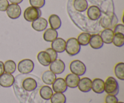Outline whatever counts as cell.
Masks as SVG:
<instances>
[{"label": "cell", "mask_w": 124, "mask_h": 103, "mask_svg": "<svg viewBox=\"0 0 124 103\" xmlns=\"http://www.w3.org/2000/svg\"><path fill=\"white\" fill-rule=\"evenodd\" d=\"M4 71L6 73L13 74L16 70V64L13 60H7L6 62L4 63Z\"/></svg>", "instance_id": "4316f807"}, {"label": "cell", "mask_w": 124, "mask_h": 103, "mask_svg": "<svg viewBox=\"0 0 124 103\" xmlns=\"http://www.w3.org/2000/svg\"><path fill=\"white\" fill-rule=\"evenodd\" d=\"M115 76L120 80H124V63L119 62L116 64L114 68Z\"/></svg>", "instance_id": "484cf974"}, {"label": "cell", "mask_w": 124, "mask_h": 103, "mask_svg": "<svg viewBox=\"0 0 124 103\" xmlns=\"http://www.w3.org/2000/svg\"><path fill=\"white\" fill-rule=\"evenodd\" d=\"M48 22L51 28L54 30H58L61 28L62 25L61 19L58 15L56 14H51L48 18Z\"/></svg>", "instance_id": "cb8c5ba5"}, {"label": "cell", "mask_w": 124, "mask_h": 103, "mask_svg": "<svg viewBox=\"0 0 124 103\" xmlns=\"http://www.w3.org/2000/svg\"><path fill=\"white\" fill-rule=\"evenodd\" d=\"M42 14L40 8L30 6L28 7L24 12V18L27 22H32L36 19L41 17Z\"/></svg>", "instance_id": "5b68a950"}, {"label": "cell", "mask_w": 124, "mask_h": 103, "mask_svg": "<svg viewBox=\"0 0 124 103\" xmlns=\"http://www.w3.org/2000/svg\"><path fill=\"white\" fill-rule=\"evenodd\" d=\"M50 70L54 74L60 75L64 72L65 69V64L61 59H56L50 64Z\"/></svg>", "instance_id": "52a82bcc"}, {"label": "cell", "mask_w": 124, "mask_h": 103, "mask_svg": "<svg viewBox=\"0 0 124 103\" xmlns=\"http://www.w3.org/2000/svg\"><path fill=\"white\" fill-rule=\"evenodd\" d=\"M35 68L34 62L29 59L21 60L18 64V71L22 74H29L32 72Z\"/></svg>", "instance_id": "277c9868"}, {"label": "cell", "mask_w": 124, "mask_h": 103, "mask_svg": "<svg viewBox=\"0 0 124 103\" xmlns=\"http://www.w3.org/2000/svg\"><path fill=\"white\" fill-rule=\"evenodd\" d=\"M118 19L115 14L105 16L101 19V25L104 29L113 28L117 24Z\"/></svg>", "instance_id": "8992f818"}, {"label": "cell", "mask_w": 124, "mask_h": 103, "mask_svg": "<svg viewBox=\"0 0 124 103\" xmlns=\"http://www.w3.org/2000/svg\"><path fill=\"white\" fill-rule=\"evenodd\" d=\"M105 103H117L119 102V100L115 95L107 94L105 98Z\"/></svg>", "instance_id": "d6a6232c"}, {"label": "cell", "mask_w": 124, "mask_h": 103, "mask_svg": "<svg viewBox=\"0 0 124 103\" xmlns=\"http://www.w3.org/2000/svg\"><path fill=\"white\" fill-rule=\"evenodd\" d=\"M87 16L90 20L97 21L101 16V11L96 6H92L87 8Z\"/></svg>", "instance_id": "e0dca14e"}, {"label": "cell", "mask_w": 124, "mask_h": 103, "mask_svg": "<svg viewBox=\"0 0 124 103\" xmlns=\"http://www.w3.org/2000/svg\"><path fill=\"white\" fill-rule=\"evenodd\" d=\"M89 45L94 49H99L104 46V42L99 34L91 35Z\"/></svg>", "instance_id": "ac0fdd59"}, {"label": "cell", "mask_w": 124, "mask_h": 103, "mask_svg": "<svg viewBox=\"0 0 124 103\" xmlns=\"http://www.w3.org/2000/svg\"><path fill=\"white\" fill-rule=\"evenodd\" d=\"M79 80V76H76L73 73L67 74L65 78V81L67 86L68 88H70L71 89H75V88H78Z\"/></svg>", "instance_id": "9a60e30c"}, {"label": "cell", "mask_w": 124, "mask_h": 103, "mask_svg": "<svg viewBox=\"0 0 124 103\" xmlns=\"http://www.w3.org/2000/svg\"><path fill=\"white\" fill-rule=\"evenodd\" d=\"M100 36L101 37L104 43L111 44V43H113V40L115 33H114L112 29L106 28L104 29L103 31H102V32L101 33Z\"/></svg>", "instance_id": "d6986e66"}, {"label": "cell", "mask_w": 124, "mask_h": 103, "mask_svg": "<svg viewBox=\"0 0 124 103\" xmlns=\"http://www.w3.org/2000/svg\"><path fill=\"white\" fill-rule=\"evenodd\" d=\"M5 72L4 71V63L2 61H0V76L3 74Z\"/></svg>", "instance_id": "d590c367"}, {"label": "cell", "mask_w": 124, "mask_h": 103, "mask_svg": "<svg viewBox=\"0 0 124 103\" xmlns=\"http://www.w3.org/2000/svg\"><path fill=\"white\" fill-rule=\"evenodd\" d=\"M30 6L36 7L38 8H41L44 6L46 4V0H29Z\"/></svg>", "instance_id": "4dcf8cb0"}, {"label": "cell", "mask_w": 124, "mask_h": 103, "mask_svg": "<svg viewBox=\"0 0 124 103\" xmlns=\"http://www.w3.org/2000/svg\"><path fill=\"white\" fill-rule=\"evenodd\" d=\"M91 34L88 33L83 32L79 34L78 37V41L81 46H87L89 45Z\"/></svg>", "instance_id": "83f0119b"}, {"label": "cell", "mask_w": 124, "mask_h": 103, "mask_svg": "<svg viewBox=\"0 0 124 103\" xmlns=\"http://www.w3.org/2000/svg\"><path fill=\"white\" fill-rule=\"evenodd\" d=\"M50 100L51 103H66L67 98L64 93L55 92Z\"/></svg>", "instance_id": "f1b7e54d"}, {"label": "cell", "mask_w": 124, "mask_h": 103, "mask_svg": "<svg viewBox=\"0 0 124 103\" xmlns=\"http://www.w3.org/2000/svg\"><path fill=\"white\" fill-rule=\"evenodd\" d=\"M117 103H124V102H122V101H121V102H118Z\"/></svg>", "instance_id": "74e56055"}, {"label": "cell", "mask_w": 124, "mask_h": 103, "mask_svg": "<svg viewBox=\"0 0 124 103\" xmlns=\"http://www.w3.org/2000/svg\"><path fill=\"white\" fill-rule=\"evenodd\" d=\"M53 94V89L48 85L42 86L39 90V95L43 100L48 101Z\"/></svg>", "instance_id": "7402d4cb"}, {"label": "cell", "mask_w": 124, "mask_h": 103, "mask_svg": "<svg viewBox=\"0 0 124 103\" xmlns=\"http://www.w3.org/2000/svg\"><path fill=\"white\" fill-rule=\"evenodd\" d=\"M92 80L90 78L88 77H83L80 78L78 88L82 92L87 93L92 90Z\"/></svg>", "instance_id": "7c38bea8"}, {"label": "cell", "mask_w": 124, "mask_h": 103, "mask_svg": "<svg viewBox=\"0 0 124 103\" xmlns=\"http://www.w3.org/2000/svg\"><path fill=\"white\" fill-rule=\"evenodd\" d=\"M66 41L61 37H57L55 40L52 42L51 47L58 53H62L65 51Z\"/></svg>", "instance_id": "5bb4252c"}, {"label": "cell", "mask_w": 124, "mask_h": 103, "mask_svg": "<svg viewBox=\"0 0 124 103\" xmlns=\"http://www.w3.org/2000/svg\"><path fill=\"white\" fill-rule=\"evenodd\" d=\"M56 75L54 74L50 70H47L45 71L42 74V77H41L42 82L48 86L52 85L54 80L56 79Z\"/></svg>", "instance_id": "ffe728a7"}, {"label": "cell", "mask_w": 124, "mask_h": 103, "mask_svg": "<svg viewBox=\"0 0 124 103\" xmlns=\"http://www.w3.org/2000/svg\"><path fill=\"white\" fill-rule=\"evenodd\" d=\"M6 12L8 18L12 19H16L19 18L22 13L20 6L19 4H9Z\"/></svg>", "instance_id": "ba28073f"}, {"label": "cell", "mask_w": 124, "mask_h": 103, "mask_svg": "<svg viewBox=\"0 0 124 103\" xmlns=\"http://www.w3.org/2000/svg\"><path fill=\"white\" fill-rule=\"evenodd\" d=\"M9 4L8 0H0V12H6Z\"/></svg>", "instance_id": "e575fe53"}, {"label": "cell", "mask_w": 124, "mask_h": 103, "mask_svg": "<svg viewBox=\"0 0 124 103\" xmlns=\"http://www.w3.org/2000/svg\"><path fill=\"white\" fill-rule=\"evenodd\" d=\"M104 86L105 82L101 78H94L92 81V90L96 94H103L104 92Z\"/></svg>", "instance_id": "2e32d148"}, {"label": "cell", "mask_w": 124, "mask_h": 103, "mask_svg": "<svg viewBox=\"0 0 124 103\" xmlns=\"http://www.w3.org/2000/svg\"><path fill=\"white\" fill-rule=\"evenodd\" d=\"M23 88L27 92H33L37 89L38 83L36 80L34 78L29 77L26 78L23 81L22 83Z\"/></svg>", "instance_id": "4fadbf2b"}, {"label": "cell", "mask_w": 124, "mask_h": 103, "mask_svg": "<svg viewBox=\"0 0 124 103\" xmlns=\"http://www.w3.org/2000/svg\"><path fill=\"white\" fill-rule=\"evenodd\" d=\"M73 7L79 12H84L88 8V2L87 0H74Z\"/></svg>", "instance_id": "d4e9b609"}, {"label": "cell", "mask_w": 124, "mask_h": 103, "mask_svg": "<svg viewBox=\"0 0 124 103\" xmlns=\"http://www.w3.org/2000/svg\"><path fill=\"white\" fill-rule=\"evenodd\" d=\"M46 51L49 54L50 57L51 59V62H53L55 60H56L57 58H58V53L56 52L53 49H52V48H47L46 50Z\"/></svg>", "instance_id": "1f68e13d"}, {"label": "cell", "mask_w": 124, "mask_h": 103, "mask_svg": "<svg viewBox=\"0 0 124 103\" xmlns=\"http://www.w3.org/2000/svg\"><path fill=\"white\" fill-rule=\"evenodd\" d=\"M58 33L56 30L50 28L47 29L43 34L44 40L46 42H52L58 37Z\"/></svg>", "instance_id": "603a6c76"}, {"label": "cell", "mask_w": 124, "mask_h": 103, "mask_svg": "<svg viewBox=\"0 0 124 103\" xmlns=\"http://www.w3.org/2000/svg\"><path fill=\"white\" fill-rule=\"evenodd\" d=\"M104 92L108 95L116 96L119 92V85L117 80L113 77H108L105 82Z\"/></svg>", "instance_id": "6da1fadb"}, {"label": "cell", "mask_w": 124, "mask_h": 103, "mask_svg": "<svg viewBox=\"0 0 124 103\" xmlns=\"http://www.w3.org/2000/svg\"><path fill=\"white\" fill-rule=\"evenodd\" d=\"M81 49V45L76 38L71 37L67 41L65 51L70 56H75L78 54Z\"/></svg>", "instance_id": "7a4b0ae2"}, {"label": "cell", "mask_w": 124, "mask_h": 103, "mask_svg": "<svg viewBox=\"0 0 124 103\" xmlns=\"http://www.w3.org/2000/svg\"><path fill=\"white\" fill-rule=\"evenodd\" d=\"M48 26V21L42 17H39L31 22V27L34 30L41 32L47 29Z\"/></svg>", "instance_id": "8fae6325"}, {"label": "cell", "mask_w": 124, "mask_h": 103, "mask_svg": "<svg viewBox=\"0 0 124 103\" xmlns=\"http://www.w3.org/2000/svg\"><path fill=\"white\" fill-rule=\"evenodd\" d=\"M114 33H122L124 34V25L122 24H116L114 27V30H113Z\"/></svg>", "instance_id": "836d02e7"}, {"label": "cell", "mask_w": 124, "mask_h": 103, "mask_svg": "<svg viewBox=\"0 0 124 103\" xmlns=\"http://www.w3.org/2000/svg\"><path fill=\"white\" fill-rule=\"evenodd\" d=\"M52 85L53 91L54 92L64 93L68 89L65 79L62 78H56Z\"/></svg>", "instance_id": "9c48e42d"}, {"label": "cell", "mask_w": 124, "mask_h": 103, "mask_svg": "<svg viewBox=\"0 0 124 103\" xmlns=\"http://www.w3.org/2000/svg\"><path fill=\"white\" fill-rule=\"evenodd\" d=\"M37 59L39 63L44 66H49L52 62L49 54L46 51H40L37 55Z\"/></svg>", "instance_id": "44dd1931"}, {"label": "cell", "mask_w": 124, "mask_h": 103, "mask_svg": "<svg viewBox=\"0 0 124 103\" xmlns=\"http://www.w3.org/2000/svg\"><path fill=\"white\" fill-rule=\"evenodd\" d=\"M71 73L78 76H82L87 71V67L82 62L79 60H75L71 62L69 66Z\"/></svg>", "instance_id": "3957f363"}, {"label": "cell", "mask_w": 124, "mask_h": 103, "mask_svg": "<svg viewBox=\"0 0 124 103\" xmlns=\"http://www.w3.org/2000/svg\"><path fill=\"white\" fill-rule=\"evenodd\" d=\"M15 78L13 74L4 72L0 76V86L2 88H10L15 83Z\"/></svg>", "instance_id": "30bf717a"}, {"label": "cell", "mask_w": 124, "mask_h": 103, "mask_svg": "<svg viewBox=\"0 0 124 103\" xmlns=\"http://www.w3.org/2000/svg\"><path fill=\"white\" fill-rule=\"evenodd\" d=\"M113 43L117 47H122L124 45V34H115Z\"/></svg>", "instance_id": "f546056e"}, {"label": "cell", "mask_w": 124, "mask_h": 103, "mask_svg": "<svg viewBox=\"0 0 124 103\" xmlns=\"http://www.w3.org/2000/svg\"><path fill=\"white\" fill-rule=\"evenodd\" d=\"M9 2H11V4H19L21 3L23 1V0H8Z\"/></svg>", "instance_id": "8d00e7d4"}]
</instances>
